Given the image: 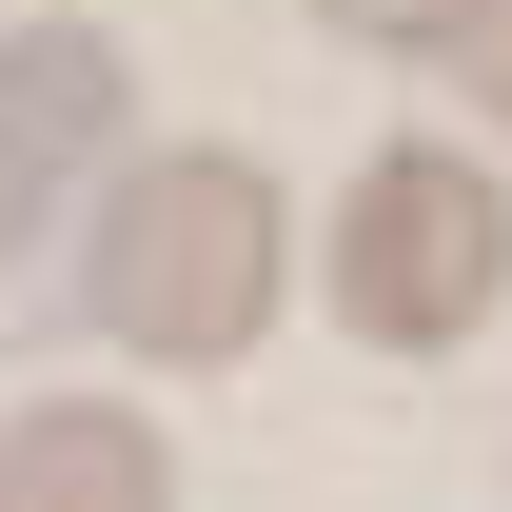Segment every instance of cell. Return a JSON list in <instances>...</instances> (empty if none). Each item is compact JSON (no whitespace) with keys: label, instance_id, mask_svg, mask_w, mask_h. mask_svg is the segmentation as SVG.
<instances>
[{"label":"cell","instance_id":"6da1fadb","mask_svg":"<svg viewBox=\"0 0 512 512\" xmlns=\"http://www.w3.org/2000/svg\"><path fill=\"white\" fill-rule=\"evenodd\" d=\"M296 296V197L237 138H138L79 217V335L119 375H237Z\"/></svg>","mask_w":512,"mask_h":512},{"label":"cell","instance_id":"7a4b0ae2","mask_svg":"<svg viewBox=\"0 0 512 512\" xmlns=\"http://www.w3.org/2000/svg\"><path fill=\"white\" fill-rule=\"evenodd\" d=\"M316 296H335V335H355L375 375L473 355V335L512 316V158L394 119L375 158L335 178V217H316Z\"/></svg>","mask_w":512,"mask_h":512},{"label":"cell","instance_id":"3957f363","mask_svg":"<svg viewBox=\"0 0 512 512\" xmlns=\"http://www.w3.org/2000/svg\"><path fill=\"white\" fill-rule=\"evenodd\" d=\"M138 158L119 20H0V355L79 335V217Z\"/></svg>","mask_w":512,"mask_h":512},{"label":"cell","instance_id":"277c9868","mask_svg":"<svg viewBox=\"0 0 512 512\" xmlns=\"http://www.w3.org/2000/svg\"><path fill=\"white\" fill-rule=\"evenodd\" d=\"M0 512H178V434L138 394H20L0 414Z\"/></svg>","mask_w":512,"mask_h":512},{"label":"cell","instance_id":"5b68a950","mask_svg":"<svg viewBox=\"0 0 512 512\" xmlns=\"http://www.w3.org/2000/svg\"><path fill=\"white\" fill-rule=\"evenodd\" d=\"M434 79L473 99V138L512 158V0H473V20H453V40H434Z\"/></svg>","mask_w":512,"mask_h":512},{"label":"cell","instance_id":"8992f818","mask_svg":"<svg viewBox=\"0 0 512 512\" xmlns=\"http://www.w3.org/2000/svg\"><path fill=\"white\" fill-rule=\"evenodd\" d=\"M316 20H335V40H355V60H434V40H453V20H473V0H316Z\"/></svg>","mask_w":512,"mask_h":512}]
</instances>
